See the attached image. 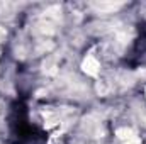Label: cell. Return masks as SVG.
I'll use <instances>...</instances> for the list:
<instances>
[{
	"label": "cell",
	"mask_w": 146,
	"mask_h": 144,
	"mask_svg": "<svg viewBox=\"0 0 146 144\" xmlns=\"http://www.w3.org/2000/svg\"><path fill=\"white\" fill-rule=\"evenodd\" d=\"M60 17H61V9H60L58 5L49 7V9L44 12L42 19H41V22H39L41 32H44V34H51V32H54V27H56Z\"/></svg>",
	"instance_id": "1"
},
{
	"label": "cell",
	"mask_w": 146,
	"mask_h": 144,
	"mask_svg": "<svg viewBox=\"0 0 146 144\" xmlns=\"http://www.w3.org/2000/svg\"><path fill=\"white\" fill-rule=\"evenodd\" d=\"M82 68H83V71L87 73V75L97 76L99 75V70H100V65H99V61L94 56H87L83 59V63H82Z\"/></svg>",
	"instance_id": "2"
},
{
	"label": "cell",
	"mask_w": 146,
	"mask_h": 144,
	"mask_svg": "<svg viewBox=\"0 0 146 144\" xmlns=\"http://www.w3.org/2000/svg\"><path fill=\"white\" fill-rule=\"evenodd\" d=\"M92 7L97 9L99 12H112V10H117L119 7H122V3L121 2H94Z\"/></svg>",
	"instance_id": "3"
},
{
	"label": "cell",
	"mask_w": 146,
	"mask_h": 144,
	"mask_svg": "<svg viewBox=\"0 0 146 144\" xmlns=\"http://www.w3.org/2000/svg\"><path fill=\"white\" fill-rule=\"evenodd\" d=\"M117 136H119V139H122L124 143L126 141H129L131 137H134L136 134H134V131L133 129H127V127H122V129H117V132H115Z\"/></svg>",
	"instance_id": "4"
},
{
	"label": "cell",
	"mask_w": 146,
	"mask_h": 144,
	"mask_svg": "<svg viewBox=\"0 0 146 144\" xmlns=\"http://www.w3.org/2000/svg\"><path fill=\"white\" fill-rule=\"evenodd\" d=\"M109 90H110V87L107 85V81H99V83H97V92H99L100 95H106Z\"/></svg>",
	"instance_id": "5"
},
{
	"label": "cell",
	"mask_w": 146,
	"mask_h": 144,
	"mask_svg": "<svg viewBox=\"0 0 146 144\" xmlns=\"http://www.w3.org/2000/svg\"><path fill=\"white\" fill-rule=\"evenodd\" d=\"M126 144H141V141H139L138 136H134V137H131L129 141H126Z\"/></svg>",
	"instance_id": "6"
},
{
	"label": "cell",
	"mask_w": 146,
	"mask_h": 144,
	"mask_svg": "<svg viewBox=\"0 0 146 144\" xmlns=\"http://www.w3.org/2000/svg\"><path fill=\"white\" fill-rule=\"evenodd\" d=\"M0 37H5V31L3 29H0Z\"/></svg>",
	"instance_id": "7"
}]
</instances>
